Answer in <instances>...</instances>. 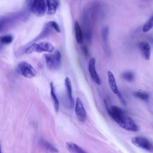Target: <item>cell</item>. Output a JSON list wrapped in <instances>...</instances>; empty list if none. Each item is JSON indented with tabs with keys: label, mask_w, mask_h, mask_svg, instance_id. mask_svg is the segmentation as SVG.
Returning a JSON list of instances; mask_svg holds the SVG:
<instances>
[{
	"label": "cell",
	"mask_w": 153,
	"mask_h": 153,
	"mask_svg": "<svg viewBox=\"0 0 153 153\" xmlns=\"http://www.w3.org/2000/svg\"><path fill=\"white\" fill-rule=\"evenodd\" d=\"M107 112L109 116L122 128L126 130L136 132L138 131L139 127L134 121L119 107L112 105L107 107Z\"/></svg>",
	"instance_id": "obj_1"
},
{
	"label": "cell",
	"mask_w": 153,
	"mask_h": 153,
	"mask_svg": "<svg viewBox=\"0 0 153 153\" xmlns=\"http://www.w3.org/2000/svg\"><path fill=\"white\" fill-rule=\"evenodd\" d=\"M54 50V47L49 42H41L38 43H33L26 48L25 53L30 54L33 52L37 53H52Z\"/></svg>",
	"instance_id": "obj_2"
},
{
	"label": "cell",
	"mask_w": 153,
	"mask_h": 153,
	"mask_svg": "<svg viewBox=\"0 0 153 153\" xmlns=\"http://www.w3.org/2000/svg\"><path fill=\"white\" fill-rule=\"evenodd\" d=\"M44 58L48 68L52 71L58 69L61 65L62 55L59 50L56 51L53 53L45 54Z\"/></svg>",
	"instance_id": "obj_3"
},
{
	"label": "cell",
	"mask_w": 153,
	"mask_h": 153,
	"mask_svg": "<svg viewBox=\"0 0 153 153\" xmlns=\"http://www.w3.org/2000/svg\"><path fill=\"white\" fill-rule=\"evenodd\" d=\"M17 72L20 75L27 78H33L37 74L36 69L26 62H22L18 64Z\"/></svg>",
	"instance_id": "obj_4"
},
{
	"label": "cell",
	"mask_w": 153,
	"mask_h": 153,
	"mask_svg": "<svg viewBox=\"0 0 153 153\" xmlns=\"http://www.w3.org/2000/svg\"><path fill=\"white\" fill-rule=\"evenodd\" d=\"M107 75H108V84H109L111 90L117 96V97H118L121 103L124 106L126 105V100H124L123 96H122L121 93H120V91L118 89V87L117 86L114 75L113 74V73L111 71H108L107 72Z\"/></svg>",
	"instance_id": "obj_5"
},
{
	"label": "cell",
	"mask_w": 153,
	"mask_h": 153,
	"mask_svg": "<svg viewBox=\"0 0 153 153\" xmlns=\"http://www.w3.org/2000/svg\"><path fill=\"white\" fill-rule=\"evenodd\" d=\"M131 143L138 148L153 152V143L146 137L143 136L134 137L131 139Z\"/></svg>",
	"instance_id": "obj_6"
},
{
	"label": "cell",
	"mask_w": 153,
	"mask_h": 153,
	"mask_svg": "<svg viewBox=\"0 0 153 153\" xmlns=\"http://www.w3.org/2000/svg\"><path fill=\"white\" fill-rule=\"evenodd\" d=\"M30 11L38 17L44 15L47 11L45 0H33L30 7Z\"/></svg>",
	"instance_id": "obj_7"
},
{
	"label": "cell",
	"mask_w": 153,
	"mask_h": 153,
	"mask_svg": "<svg viewBox=\"0 0 153 153\" xmlns=\"http://www.w3.org/2000/svg\"><path fill=\"white\" fill-rule=\"evenodd\" d=\"M75 113L77 119L81 122H84L87 118V112L84 105L79 97H77L75 105Z\"/></svg>",
	"instance_id": "obj_8"
},
{
	"label": "cell",
	"mask_w": 153,
	"mask_h": 153,
	"mask_svg": "<svg viewBox=\"0 0 153 153\" xmlns=\"http://www.w3.org/2000/svg\"><path fill=\"white\" fill-rule=\"evenodd\" d=\"M82 22L83 27L85 32V36L86 39L88 41L91 39V23L89 17V13L86 10H84L82 12Z\"/></svg>",
	"instance_id": "obj_9"
},
{
	"label": "cell",
	"mask_w": 153,
	"mask_h": 153,
	"mask_svg": "<svg viewBox=\"0 0 153 153\" xmlns=\"http://www.w3.org/2000/svg\"><path fill=\"white\" fill-rule=\"evenodd\" d=\"M88 69L92 80L97 85H100L101 84V80L96 72V59L94 57H92L90 59L88 65Z\"/></svg>",
	"instance_id": "obj_10"
},
{
	"label": "cell",
	"mask_w": 153,
	"mask_h": 153,
	"mask_svg": "<svg viewBox=\"0 0 153 153\" xmlns=\"http://www.w3.org/2000/svg\"><path fill=\"white\" fill-rule=\"evenodd\" d=\"M65 85L66 90L67 98L69 102V104L71 106L74 105V99L72 96V84L71 79L69 77H66L65 79Z\"/></svg>",
	"instance_id": "obj_11"
},
{
	"label": "cell",
	"mask_w": 153,
	"mask_h": 153,
	"mask_svg": "<svg viewBox=\"0 0 153 153\" xmlns=\"http://www.w3.org/2000/svg\"><path fill=\"white\" fill-rule=\"evenodd\" d=\"M142 56L146 60H149L151 56V48L149 45L145 42H141L139 45Z\"/></svg>",
	"instance_id": "obj_12"
},
{
	"label": "cell",
	"mask_w": 153,
	"mask_h": 153,
	"mask_svg": "<svg viewBox=\"0 0 153 153\" xmlns=\"http://www.w3.org/2000/svg\"><path fill=\"white\" fill-rule=\"evenodd\" d=\"M74 30H75V39H76V42L79 44H82L84 39L83 33L77 21H76L74 24Z\"/></svg>",
	"instance_id": "obj_13"
},
{
	"label": "cell",
	"mask_w": 153,
	"mask_h": 153,
	"mask_svg": "<svg viewBox=\"0 0 153 153\" xmlns=\"http://www.w3.org/2000/svg\"><path fill=\"white\" fill-rule=\"evenodd\" d=\"M66 146L68 150L72 153H85V151L82 148L79 146L78 145L74 142H68L66 143Z\"/></svg>",
	"instance_id": "obj_14"
},
{
	"label": "cell",
	"mask_w": 153,
	"mask_h": 153,
	"mask_svg": "<svg viewBox=\"0 0 153 153\" xmlns=\"http://www.w3.org/2000/svg\"><path fill=\"white\" fill-rule=\"evenodd\" d=\"M50 93H51V97L52 100L53 102L54 109L56 112H58L59 109V102L56 96V94L55 92V88L53 82L50 83Z\"/></svg>",
	"instance_id": "obj_15"
},
{
	"label": "cell",
	"mask_w": 153,
	"mask_h": 153,
	"mask_svg": "<svg viewBox=\"0 0 153 153\" xmlns=\"http://www.w3.org/2000/svg\"><path fill=\"white\" fill-rule=\"evenodd\" d=\"M108 27L105 26L102 30V38L103 47L106 52H108Z\"/></svg>",
	"instance_id": "obj_16"
},
{
	"label": "cell",
	"mask_w": 153,
	"mask_h": 153,
	"mask_svg": "<svg viewBox=\"0 0 153 153\" xmlns=\"http://www.w3.org/2000/svg\"><path fill=\"white\" fill-rule=\"evenodd\" d=\"M40 144L42 146V147H44V148L49 150L51 152H59V151L56 149V147H54L51 143L47 142V140L41 139V141H40Z\"/></svg>",
	"instance_id": "obj_17"
},
{
	"label": "cell",
	"mask_w": 153,
	"mask_h": 153,
	"mask_svg": "<svg viewBox=\"0 0 153 153\" xmlns=\"http://www.w3.org/2000/svg\"><path fill=\"white\" fill-rule=\"evenodd\" d=\"M46 5H47V8L48 10V13L50 14H53L56 13V9L57 7L55 6V5L53 4L52 0H45Z\"/></svg>",
	"instance_id": "obj_18"
},
{
	"label": "cell",
	"mask_w": 153,
	"mask_h": 153,
	"mask_svg": "<svg viewBox=\"0 0 153 153\" xmlns=\"http://www.w3.org/2000/svg\"><path fill=\"white\" fill-rule=\"evenodd\" d=\"M153 27V16H151L149 19L144 24L142 27V31L145 33L148 32Z\"/></svg>",
	"instance_id": "obj_19"
},
{
	"label": "cell",
	"mask_w": 153,
	"mask_h": 153,
	"mask_svg": "<svg viewBox=\"0 0 153 153\" xmlns=\"http://www.w3.org/2000/svg\"><path fill=\"white\" fill-rule=\"evenodd\" d=\"M13 40V37L11 35H5L0 36V43L2 44H9Z\"/></svg>",
	"instance_id": "obj_20"
},
{
	"label": "cell",
	"mask_w": 153,
	"mask_h": 153,
	"mask_svg": "<svg viewBox=\"0 0 153 153\" xmlns=\"http://www.w3.org/2000/svg\"><path fill=\"white\" fill-rule=\"evenodd\" d=\"M135 97L143 100H147L149 98V94L144 91H136L134 93Z\"/></svg>",
	"instance_id": "obj_21"
},
{
	"label": "cell",
	"mask_w": 153,
	"mask_h": 153,
	"mask_svg": "<svg viewBox=\"0 0 153 153\" xmlns=\"http://www.w3.org/2000/svg\"><path fill=\"white\" fill-rule=\"evenodd\" d=\"M134 74L133 72H129V71H127V72H124L123 74H122V78L127 81H128V82H131L132 81L133 79H134Z\"/></svg>",
	"instance_id": "obj_22"
},
{
	"label": "cell",
	"mask_w": 153,
	"mask_h": 153,
	"mask_svg": "<svg viewBox=\"0 0 153 153\" xmlns=\"http://www.w3.org/2000/svg\"><path fill=\"white\" fill-rule=\"evenodd\" d=\"M49 24L51 25V26L53 27V29L56 30L57 32H60V29L59 26V25L54 21H50L48 22Z\"/></svg>",
	"instance_id": "obj_23"
},
{
	"label": "cell",
	"mask_w": 153,
	"mask_h": 153,
	"mask_svg": "<svg viewBox=\"0 0 153 153\" xmlns=\"http://www.w3.org/2000/svg\"><path fill=\"white\" fill-rule=\"evenodd\" d=\"M52 1H53V4L55 5V6L56 7H57L59 5V0H52Z\"/></svg>",
	"instance_id": "obj_24"
},
{
	"label": "cell",
	"mask_w": 153,
	"mask_h": 153,
	"mask_svg": "<svg viewBox=\"0 0 153 153\" xmlns=\"http://www.w3.org/2000/svg\"><path fill=\"white\" fill-rule=\"evenodd\" d=\"M2 31V28L0 27V32H1Z\"/></svg>",
	"instance_id": "obj_25"
},
{
	"label": "cell",
	"mask_w": 153,
	"mask_h": 153,
	"mask_svg": "<svg viewBox=\"0 0 153 153\" xmlns=\"http://www.w3.org/2000/svg\"><path fill=\"white\" fill-rule=\"evenodd\" d=\"M0 152H1V145H0Z\"/></svg>",
	"instance_id": "obj_26"
},
{
	"label": "cell",
	"mask_w": 153,
	"mask_h": 153,
	"mask_svg": "<svg viewBox=\"0 0 153 153\" xmlns=\"http://www.w3.org/2000/svg\"><path fill=\"white\" fill-rule=\"evenodd\" d=\"M146 1H152V0H146Z\"/></svg>",
	"instance_id": "obj_27"
},
{
	"label": "cell",
	"mask_w": 153,
	"mask_h": 153,
	"mask_svg": "<svg viewBox=\"0 0 153 153\" xmlns=\"http://www.w3.org/2000/svg\"><path fill=\"white\" fill-rule=\"evenodd\" d=\"M27 1H31V0H27Z\"/></svg>",
	"instance_id": "obj_28"
}]
</instances>
